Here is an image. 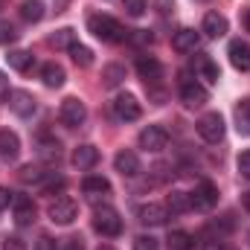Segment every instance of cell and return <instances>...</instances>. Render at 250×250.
Here are the masks:
<instances>
[{"label":"cell","instance_id":"1","mask_svg":"<svg viewBox=\"0 0 250 250\" xmlns=\"http://www.w3.org/2000/svg\"><path fill=\"white\" fill-rule=\"evenodd\" d=\"M87 29L99 38V41H108V44H120L128 38V29H123V23L111 15H90L87 18Z\"/></svg>","mask_w":250,"mask_h":250},{"label":"cell","instance_id":"2","mask_svg":"<svg viewBox=\"0 0 250 250\" xmlns=\"http://www.w3.org/2000/svg\"><path fill=\"white\" fill-rule=\"evenodd\" d=\"M93 227H96V233L114 239V236L123 233V218H120V212H117L114 207L105 204V207H96V212H93Z\"/></svg>","mask_w":250,"mask_h":250},{"label":"cell","instance_id":"3","mask_svg":"<svg viewBox=\"0 0 250 250\" xmlns=\"http://www.w3.org/2000/svg\"><path fill=\"white\" fill-rule=\"evenodd\" d=\"M215 204H218V189L212 187L209 181L198 184L195 192H189V207H192V209H198V212H209Z\"/></svg>","mask_w":250,"mask_h":250},{"label":"cell","instance_id":"4","mask_svg":"<svg viewBox=\"0 0 250 250\" xmlns=\"http://www.w3.org/2000/svg\"><path fill=\"white\" fill-rule=\"evenodd\" d=\"M59 120H62L67 128H79V125L87 120V108H84V102L76 99V96H67V99L62 102V108H59Z\"/></svg>","mask_w":250,"mask_h":250},{"label":"cell","instance_id":"5","mask_svg":"<svg viewBox=\"0 0 250 250\" xmlns=\"http://www.w3.org/2000/svg\"><path fill=\"white\" fill-rule=\"evenodd\" d=\"M47 215L53 224H73L76 215H79V207L73 198H56L50 207H47Z\"/></svg>","mask_w":250,"mask_h":250},{"label":"cell","instance_id":"6","mask_svg":"<svg viewBox=\"0 0 250 250\" xmlns=\"http://www.w3.org/2000/svg\"><path fill=\"white\" fill-rule=\"evenodd\" d=\"M169 146V131L163 125H148L140 131V148L146 151H163Z\"/></svg>","mask_w":250,"mask_h":250},{"label":"cell","instance_id":"7","mask_svg":"<svg viewBox=\"0 0 250 250\" xmlns=\"http://www.w3.org/2000/svg\"><path fill=\"white\" fill-rule=\"evenodd\" d=\"M114 114H117V120H123V123H134V120H140L143 105L137 102L134 93H120V96L114 99Z\"/></svg>","mask_w":250,"mask_h":250},{"label":"cell","instance_id":"8","mask_svg":"<svg viewBox=\"0 0 250 250\" xmlns=\"http://www.w3.org/2000/svg\"><path fill=\"white\" fill-rule=\"evenodd\" d=\"M198 134L207 143H221V137H224V120H221V114H204L198 120Z\"/></svg>","mask_w":250,"mask_h":250},{"label":"cell","instance_id":"9","mask_svg":"<svg viewBox=\"0 0 250 250\" xmlns=\"http://www.w3.org/2000/svg\"><path fill=\"white\" fill-rule=\"evenodd\" d=\"M12 212H15V224L18 227H29L35 221V204L29 195H15L12 198Z\"/></svg>","mask_w":250,"mask_h":250},{"label":"cell","instance_id":"10","mask_svg":"<svg viewBox=\"0 0 250 250\" xmlns=\"http://www.w3.org/2000/svg\"><path fill=\"white\" fill-rule=\"evenodd\" d=\"M181 99H184L187 108H201V105L209 102V93H207L204 84H198V82H187V84L181 87Z\"/></svg>","mask_w":250,"mask_h":250},{"label":"cell","instance_id":"11","mask_svg":"<svg viewBox=\"0 0 250 250\" xmlns=\"http://www.w3.org/2000/svg\"><path fill=\"white\" fill-rule=\"evenodd\" d=\"M9 108H12L18 117H32V114H35V99H32V93H26V90H12V93H9Z\"/></svg>","mask_w":250,"mask_h":250},{"label":"cell","instance_id":"12","mask_svg":"<svg viewBox=\"0 0 250 250\" xmlns=\"http://www.w3.org/2000/svg\"><path fill=\"white\" fill-rule=\"evenodd\" d=\"M99 163V148L96 146H79L76 151H73V166L79 169V172H84V169H93Z\"/></svg>","mask_w":250,"mask_h":250},{"label":"cell","instance_id":"13","mask_svg":"<svg viewBox=\"0 0 250 250\" xmlns=\"http://www.w3.org/2000/svg\"><path fill=\"white\" fill-rule=\"evenodd\" d=\"M137 215H140V221H143L146 227H160V224L169 218V209L160 207V204H143Z\"/></svg>","mask_w":250,"mask_h":250},{"label":"cell","instance_id":"14","mask_svg":"<svg viewBox=\"0 0 250 250\" xmlns=\"http://www.w3.org/2000/svg\"><path fill=\"white\" fill-rule=\"evenodd\" d=\"M114 166H117V172H120L123 178H137V175H140V157H137L134 151H120V154L114 157Z\"/></svg>","mask_w":250,"mask_h":250},{"label":"cell","instance_id":"15","mask_svg":"<svg viewBox=\"0 0 250 250\" xmlns=\"http://www.w3.org/2000/svg\"><path fill=\"white\" fill-rule=\"evenodd\" d=\"M201 29L207 32V38H224V35H227V18L218 15V12H207Z\"/></svg>","mask_w":250,"mask_h":250},{"label":"cell","instance_id":"16","mask_svg":"<svg viewBox=\"0 0 250 250\" xmlns=\"http://www.w3.org/2000/svg\"><path fill=\"white\" fill-rule=\"evenodd\" d=\"M137 73H140V79H146V82H157V79L163 76V64L157 62L154 56H140V59H137Z\"/></svg>","mask_w":250,"mask_h":250},{"label":"cell","instance_id":"17","mask_svg":"<svg viewBox=\"0 0 250 250\" xmlns=\"http://www.w3.org/2000/svg\"><path fill=\"white\" fill-rule=\"evenodd\" d=\"M227 56H230V64H233L236 70H242V73L250 70V47L245 41H233L230 50H227Z\"/></svg>","mask_w":250,"mask_h":250},{"label":"cell","instance_id":"18","mask_svg":"<svg viewBox=\"0 0 250 250\" xmlns=\"http://www.w3.org/2000/svg\"><path fill=\"white\" fill-rule=\"evenodd\" d=\"M195 70H198V76H201L204 82H209V84H218V79H221L218 64L212 62L209 56H195Z\"/></svg>","mask_w":250,"mask_h":250},{"label":"cell","instance_id":"19","mask_svg":"<svg viewBox=\"0 0 250 250\" xmlns=\"http://www.w3.org/2000/svg\"><path fill=\"white\" fill-rule=\"evenodd\" d=\"M198 44H201V35H198L195 29H181V32H175V38H172V47H175L178 53H195Z\"/></svg>","mask_w":250,"mask_h":250},{"label":"cell","instance_id":"20","mask_svg":"<svg viewBox=\"0 0 250 250\" xmlns=\"http://www.w3.org/2000/svg\"><path fill=\"white\" fill-rule=\"evenodd\" d=\"M21 154V140L15 131H0V157L3 160H18Z\"/></svg>","mask_w":250,"mask_h":250},{"label":"cell","instance_id":"21","mask_svg":"<svg viewBox=\"0 0 250 250\" xmlns=\"http://www.w3.org/2000/svg\"><path fill=\"white\" fill-rule=\"evenodd\" d=\"M41 79H44V84H47V87H62L64 82H67V73H64L62 64L47 62L44 67H41Z\"/></svg>","mask_w":250,"mask_h":250},{"label":"cell","instance_id":"22","mask_svg":"<svg viewBox=\"0 0 250 250\" xmlns=\"http://www.w3.org/2000/svg\"><path fill=\"white\" fill-rule=\"evenodd\" d=\"M82 189H84V195H90V198L108 195V192H111V181L102 178V175H87V178L82 181Z\"/></svg>","mask_w":250,"mask_h":250},{"label":"cell","instance_id":"23","mask_svg":"<svg viewBox=\"0 0 250 250\" xmlns=\"http://www.w3.org/2000/svg\"><path fill=\"white\" fill-rule=\"evenodd\" d=\"M6 62H9V67H12V70L26 73V70L35 64V59H32V53H26V50H12V53L6 56Z\"/></svg>","mask_w":250,"mask_h":250},{"label":"cell","instance_id":"24","mask_svg":"<svg viewBox=\"0 0 250 250\" xmlns=\"http://www.w3.org/2000/svg\"><path fill=\"white\" fill-rule=\"evenodd\" d=\"M21 18H23L26 23H38V21L44 18V3H41V0H23V3H21Z\"/></svg>","mask_w":250,"mask_h":250},{"label":"cell","instance_id":"25","mask_svg":"<svg viewBox=\"0 0 250 250\" xmlns=\"http://www.w3.org/2000/svg\"><path fill=\"white\" fill-rule=\"evenodd\" d=\"M38 157L47 160V163H56L62 157V143L59 140H41L38 143Z\"/></svg>","mask_w":250,"mask_h":250},{"label":"cell","instance_id":"26","mask_svg":"<svg viewBox=\"0 0 250 250\" xmlns=\"http://www.w3.org/2000/svg\"><path fill=\"white\" fill-rule=\"evenodd\" d=\"M125 82V67L123 64H108L105 70H102V84L105 87H117V84H123Z\"/></svg>","mask_w":250,"mask_h":250},{"label":"cell","instance_id":"27","mask_svg":"<svg viewBox=\"0 0 250 250\" xmlns=\"http://www.w3.org/2000/svg\"><path fill=\"white\" fill-rule=\"evenodd\" d=\"M236 128H239V134L250 137V99H242L236 105Z\"/></svg>","mask_w":250,"mask_h":250},{"label":"cell","instance_id":"28","mask_svg":"<svg viewBox=\"0 0 250 250\" xmlns=\"http://www.w3.org/2000/svg\"><path fill=\"white\" fill-rule=\"evenodd\" d=\"M50 44H53L56 50H70V47L76 44V32H73L70 26H64V29H59V32L50 38Z\"/></svg>","mask_w":250,"mask_h":250},{"label":"cell","instance_id":"29","mask_svg":"<svg viewBox=\"0 0 250 250\" xmlns=\"http://www.w3.org/2000/svg\"><path fill=\"white\" fill-rule=\"evenodd\" d=\"M192 248H195V242H192V236H189L187 230L169 233V250H192Z\"/></svg>","mask_w":250,"mask_h":250},{"label":"cell","instance_id":"30","mask_svg":"<svg viewBox=\"0 0 250 250\" xmlns=\"http://www.w3.org/2000/svg\"><path fill=\"white\" fill-rule=\"evenodd\" d=\"M166 209H172L175 215H181V212H189L192 207H189V192H172L169 195V207Z\"/></svg>","mask_w":250,"mask_h":250},{"label":"cell","instance_id":"31","mask_svg":"<svg viewBox=\"0 0 250 250\" xmlns=\"http://www.w3.org/2000/svg\"><path fill=\"white\" fill-rule=\"evenodd\" d=\"M70 56H73V62L79 64V67H90L93 64V53L87 47H82V44H73L70 47Z\"/></svg>","mask_w":250,"mask_h":250},{"label":"cell","instance_id":"32","mask_svg":"<svg viewBox=\"0 0 250 250\" xmlns=\"http://www.w3.org/2000/svg\"><path fill=\"white\" fill-rule=\"evenodd\" d=\"M146 9H148V0H125V12L131 18H143Z\"/></svg>","mask_w":250,"mask_h":250},{"label":"cell","instance_id":"33","mask_svg":"<svg viewBox=\"0 0 250 250\" xmlns=\"http://www.w3.org/2000/svg\"><path fill=\"white\" fill-rule=\"evenodd\" d=\"M47 172H41L38 166H23L21 169V181H44Z\"/></svg>","mask_w":250,"mask_h":250},{"label":"cell","instance_id":"34","mask_svg":"<svg viewBox=\"0 0 250 250\" xmlns=\"http://www.w3.org/2000/svg\"><path fill=\"white\" fill-rule=\"evenodd\" d=\"M134 250H157V239H151V236H137V239H134Z\"/></svg>","mask_w":250,"mask_h":250},{"label":"cell","instance_id":"35","mask_svg":"<svg viewBox=\"0 0 250 250\" xmlns=\"http://www.w3.org/2000/svg\"><path fill=\"white\" fill-rule=\"evenodd\" d=\"M3 250H26V242L21 236H6L3 239Z\"/></svg>","mask_w":250,"mask_h":250},{"label":"cell","instance_id":"36","mask_svg":"<svg viewBox=\"0 0 250 250\" xmlns=\"http://www.w3.org/2000/svg\"><path fill=\"white\" fill-rule=\"evenodd\" d=\"M236 166H239V175L250 181V151H242V154H239V163H236Z\"/></svg>","mask_w":250,"mask_h":250},{"label":"cell","instance_id":"37","mask_svg":"<svg viewBox=\"0 0 250 250\" xmlns=\"http://www.w3.org/2000/svg\"><path fill=\"white\" fill-rule=\"evenodd\" d=\"M15 38H18V32L12 29V23L3 21V23H0V44H3V41H15Z\"/></svg>","mask_w":250,"mask_h":250},{"label":"cell","instance_id":"38","mask_svg":"<svg viewBox=\"0 0 250 250\" xmlns=\"http://www.w3.org/2000/svg\"><path fill=\"white\" fill-rule=\"evenodd\" d=\"M35 250H56V239H50V236H41V239L35 242Z\"/></svg>","mask_w":250,"mask_h":250},{"label":"cell","instance_id":"39","mask_svg":"<svg viewBox=\"0 0 250 250\" xmlns=\"http://www.w3.org/2000/svg\"><path fill=\"white\" fill-rule=\"evenodd\" d=\"M62 250H84V242L82 239H64V245H62Z\"/></svg>","mask_w":250,"mask_h":250},{"label":"cell","instance_id":"40","mask_svg":"<svg viewBox=\"0 0 250 250\" xmlns=\"http://www.w3.org/2000/svg\"><path fill=\"white\" fill-rule=\"evenodd\" d=\"M12 198H15V192H9V189L0 187V212H3V209H6V207L12 204Z\"/></svg>","mask_w":250,"mask_h":250},{"label":"cell","instance_id":"41","mask_svg":"<svg viewBox=\"0 0 250 250\" xmlns=\"http://www.w3.org/2000/svg\"><path fill=\"white\" fill-rule=\"evenodd\" d=\"M134 41H137V44H151L154 38H151L146 29H134Z\"/></svg>","mask_w":250,"mask_h":250},{"label":"cell","instance_id":"42","mask_svg":"<svg viewBox=\"0 0 250 250\" xmlns=\"http://www.w3.org/2000/svg\"><path fill=\"white\" fill-rule=\"evenodd\" d=\"M9 93H12V90H9V79H6V73L0 70V99H9Z\"/></svg>","mask_w":250,"mask_h":250},{"label":"cell","instance_id":"43","mask_svg":"<svg viewBox=\"0 0 250 250\" xmlns=\"http://www.w3.org/2000/svg\"><path fill=\"white\" fill-rule=\"evenodd\" d=\"M204 250H227V245L224 242H218V239H212V242H207V248Z\"/></svg>","mask_w":250,"mask_h":250},{"label":"cell","instance_id":"44","mask_svg":"<svg viewBox=\"0 0 250 250\" xmlns=\"http://www.w3.org/2000/svg\"><path fill=\"white\" fill-rule=\"evenodd\" d=\"M242 207L250 212V192H245V195H242Z\"/></svg>","mask_w":250,"mask_h":250},{"label":"cell","instance_id":"45","mask_svg":"<svg viewBox=\"0 0 250 250\" xmlns=\"http://www.w3.org/2000/svg\"><path fill=\"white\" fill-rule=\"evenodd\" d=\"M67 3H70V0H56V12H64V9H67Z\"/></svg>","mask_w":250,"mask_h":250},{"label":"cell","instance_id":"46","mask_svg":"<svg viewBox=\"0 0 250 250\" xmlns=\"http://www.w3.org/2000/svg\"><path fill=\"white\" fill-rule=\"evenodd\" d=\"M245 26H248V32H250V12L245 15Z\"/></svg>","mask_w":250,"mask_h":250},{"label":"cell","instance_id":"47","mask_svg":"<svg viewBox=\"0 0 250 250\" xmlns=\"http://www.w3.org/2000/svg\"><path fill=\"white\" fill-rule=\"evenodd\" d=\"M99 250H114V248H111V245H102V248H99Z\"/></svg>","mask_w":250,"mask_h":250}]
</instances>
